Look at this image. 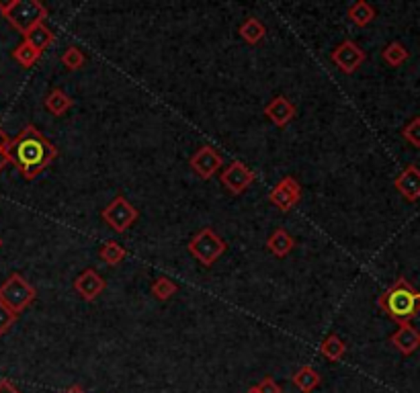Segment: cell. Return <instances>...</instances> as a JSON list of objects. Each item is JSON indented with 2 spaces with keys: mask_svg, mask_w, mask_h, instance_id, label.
<instances>
[{
  "mask_svg": "<svg viewBox=\"0 0 420 393\" xmlns=\"http://www.w3.org/2000/svg\"><path fill=\"white\" fill-rule=\"evenodd\" d=\"M6 154L10 164H14L27 180H33L58 158V148L35 125H27L14 140H10Z\"/></svg>",
  "mask_w": 420,
  "mask_h": 393,
  "instance_id": "cell-1",
  "label": "cell"
},
{
  "mask_svg": "<svg viewBox=\"0 0 420 393\" xmlns=\"http://www.w3.org/2000/svg\"><path fill=\"white\" fill-rule=\"evenodd\" d=\"M381 312L396 319L398 323H406L420 312V291H417L404 277H400L394 285H390L377 299Z\"/></svg>",
  "mask_w": 420,
  "mask_h": 393,
  "instance_id": "cell-2",
  "label": "cell"
},
{
  "mask_svg": "<svg viewBox=\"0 0 420 393\" xmlns=\"http://www.w3.org/2000/svg\"><path fill=\"white\" fill-rule=\"evenodd\" d=\"M2 17L23 35H27L33 27L41 25L48 19V8L39 0H10L0 2Z\"/></svg>",
  "mask_w": 420,
  "mask_h": 393,
  "instance_id": "cell-3",
  "label": "cell"
},
{
  "mask_svg": "<svg viewBox=\"0 0 420 393\" xmlns=\"http://www.w3.org/2000/svg\"><path fill=\"white\" fill-rule=\"evenodd\" d=\"M37 297L35 287L25 281L19 273H12L2 285H0V304H4L8 310L19 315L25 312Z\"/></svg>",
  "mask_w": 420,
  "mask_h": 393,
  "instance_id": "cell-4",
  "label": "cell"
},
{
  "mask_svg": "<svg viewBox=\"0 0 420 393\" xmlns=\"http://www.w3.org/2000/svg\"><path fill=\"white\" fill-rule=\"evenodd\" d=\"M189 252L203 266H211L226 252V242L218 236L211 228H203L201 232H197L193 236V240L189 242Z\"/></svg>",
  "mask_w": 420,
  "mask_h": 393,
  "instance_id": "cell-5",
  "label": "cell"
},
{
  "mask_svg": "<svg viewBox=\"0 0 420 393\" xmlns=\"http://www.w3.org/2000/svg\"><path fill=\"white\" fill-rule=\"evenodd\" d=\"M138 209L125 199V197H115L103 211H101V217L103 222L117 234H123L125 230H129L136 220H138Z\"/></svg>",
  "mask_w": 420,
  "mask_h": 393,
  "instance_id": "cell-6",
  "label": "cell"
},
{
  "mask_svg": "<svg viewBox=\"0 0 420 393\" xmlns=\"http://www.w3.org/2000/svg\"><path fill=\"white\" fill-rule=\"evenodd\" d=\"M330 60L335 62V66L340 72L353 74V72H357L359 66L367 60V54H365L355 41L346 39V41H342L340 45H336L335 50H333Z\"/></svg>",
  "mask_w": 420,
  "mask_h": 393,
  "instance_id": "cell-7",
  "label": "cell"
},
{
  "mask_svg": "<svg viewBox=\"0 0 420 393\" xmlns=\"http://www.w3.org/2000/svg\"><path fill=\"white\" fill-rule=\"evenodd\" d=\"M222 184L232 193V195H242L252 182H254V172L242 162H232L222 174H220Z\"/></svg>",
  "mask_w": 420,
  "mask_h": 393,
  "instance_id": "cell-8",
  "label": "cell"
},
{
  "mask_svg": "<svg viewBox=\"0 0 420 393\" xmlns=\"http://www.w3.org/2000/svg\"><path fill=\"white\" fill-rule=\"evenodd\" d=\"M189 164H191V168L197 172L199 178L209 180V178L224 166V160H222V156H220L211 146H203V148H199V150L191 156Z\"/></svg>",
  "mask_w": 420,
  "mask_h": 393,
  "instance_id": "cell-9",
  "label": "cell"
},
{
  "mask_svg": "<svg viewBox=\"0 0 420 393\" xmlns=\"http://www.w3.org/2000/svg\"><path fill=\"white\" fill-rule=\"evenodd\" d=\"M105 279L94 270V268H86L84 273L78 275V279L74 281V289L76 293L83 297L84 301H94L103 291H105Z\"/></svg>",
  "mask_w": 420,
  "mask_h": 393,
  "instance_id": "cell-10",
  "label": "cell"
},
{
  "mask_svg": "<svg viewBox=\"0 0 420 393\" xmlns=\"http://www.w3.org/2000/svg\"><path fill=\"white\" fill-rule=\"evenodd\" d=\"M396 189L398 193L406 199V201H419L420 199V168L410 164L406 166L400 176L396 178Z\"/></svg>",
  "mask_w": 420,
  "mask_h": 393,
  "instance_id": "cell-11",
  "label": "cell"
},
{
  "mask_svg": "<svg viewBox=\"0 0 420 393\" xmlns=\"http://www.w3.org/2000/svg\"><path fill=\"white\" fill-rule=\"evenodd\" d=\"M390 342H392L402 354L408 357V354H412L414 350H419L420 348V332L410 321L400 323V328L392 334Z\"/></svg>",
  "mask_w": 420,
  "mask_h": 393,
  "instance_id": "cell-12",
  "label": "cell"
},
{
  "mask_svg": "<svg viewBox=\"0 0 420 393\" xmlns=\"http://www.w3.org/2000/svg\"><path fill=\"white\" fill-rule=\"evenodd\" d=\"M264 115H266L269 121L275 123L277 127H285V125L295 117V107H293V103H289V98H285V96H275V98L264 107Z\"/></svg>",
  "mask_w": 420,
  "mask_h": 393,
  "instance_id": "cell-13",
  "label": "cell"
},
{
  "mask_svg": "<svg viewBox=\"0 0 420 393\" xmlns=\"http://www.w3.org/2000/svg\"><path fill=\"white\" fill-rule=\"evenodd\" d=\"M25 39L23 41H27L31 47H35L39 54H43V50H48L52 43H54V39H56V35H54V31L52 29H48L45 27V23H41V25H37V27H33L27 35H23Z\"/></svg>",
  "mask_w": 420,
  "mask_h": 393,
  "instance_id": "cell-14",
  "label": "cell"
},
{
  "mask_svg": "<svg viewBox=\"0 0 420 393\" xmlns=\"http://www.w3.org/2000/svg\"><path fill=\"white\" fill-rule=\"evenodd\" d=\"M293 246H295L293 237L289 236L287 230H283V228L275 230V232L269 236V240H266V248H269V252L275 254V256H279V258L287 256V254L293 250Z\"/></svg>",
  "mask_w": 420,
  "mask_h": 393,
  "instance_id": "cell-15",
  "label": "cell"
},
{
  "mask_svg": "<svg viewBox=\"0 0 420 393\" xmlns=\"http://www.w3.org/2000/svg\"><path fill=\"white\" fill-rule=\"evenodd\" d=\"M293 385L302 393H312L318 385H320V375L316 369H312L310 365L302 367L295 375H293Z\"/></svg>",
  "mask_w": 420,
  "mask_h": 393,
  "instance_id": "cell-16",
  "label": "cell"
},
{
  "mask_svg": "<svg viewBox=\"0 0 420 393\" xmlns=\"http://www.w3.org/2000/svg\"><path fill=\"white\" fill-rule=\"evenodd\" d=\"M348 19L357 27H367L375 19V8L369 2H365V0H359V2L348 6Z\"/></svg>",
  "mask_w": 420,
  "mask_h": 393,
  "instance_id": "cell-17",
  "label": "cell"
},
{
  "mask_svg": "<svg viewBox=\"0 0 420 393\" xmlns=\"http://www.w3.org/2000/svg\"><path fill=\"white\" fill-rule=\"evenodd\" d=\"M70 107H72V98L64 90H60V88H54L48 94V98H45V109L52 115H56V117H62Z\"/></svg>",
  "mask_w": 420,
  "mask_h": 393,
  "instance_id": "cell-18",
  "label": "cell"
},
{
  "mask_svg": "<svg viewBox=\"0 0 420 393\" xmlns=\"http://www.w3.org/2000/svg\"><path fill=\"white\" fill-rule=\"evenodd\" d=\"M344 352H346V344H344L342 338L336 336V334L326 336V338L322 340V344H320V354L326 357V359L333 361V363H338V361L344 357Z\"/></svg>",
  "mask_w": 420,
  "mask_h": 393,
  "instance_id": "cell-19",
  "label": "cell"
},
{
  "mask_svg": "<svg viewBox=\"0 0 420 393\" xmlns=\"http://www.w3.org/2000/svg\"><path fill=\"white\" fill-rule=\"evenodd\" d=\"M264 35H266L264 25H262L258 19H254V17H249V19L240 25V37H242L246 43H251V45L258 43V41H262Z\"/></svg>",
  "mask_w": 420,
  "mask_h": 393,
  "instance_id": "cell-20",
  "label": "cell"
},
{
  "mask_svg": "<svg viewBox=\"0 0 420 393\" xmlns=\"http://www.w3.org/2000/svg\"><path fill=\"white\" fill-rule=\"evenodd\" d=\"M381 58H384V62H386L388 66L398 68V66H402V64L408 60V50H406L400 41H392V43L381 52Z\"/></svg>",
  "mask_w": 420,
  "mask_h": 393,
  "instance_id": "cell-21",
  "label": "cell"
},
{
  "mask_svg": "<svg viewBox=\"0 0 420 393\" xmlns=\"http://www.w3.org/2000/svg\"><path fill=\"white\" fill-rule=\"evenodd\" d=\"M125 248L119 244V242H107L103 248H101V252H98V256L103 258V262H107V264H111V266H115V264H119L123 258H125Z\"/></svg>",
  "mask_w": 420,
  "mask_h": 393,
  "instance_id": "cell-22",
  "label": "cell"
},
{
  "mask_svg": "<svg viewBox=\"0 0 420 393\" xmlns=\"http://www.w3.org/2000/svg\"><path fill=\"white\" fill-rule=\"evenodd\" d=\"M39 52L35 47H31L27 41H23L21 45H17V50L12 52V58L23 66V68H31L37 60H39Z\"/></svg>",
  "mask_w": 420,
  "mask_h": 393,
  "instance_id": "cell-23",
  "label": "cell"
},
{
  "mask_svg": "<svg viewBox=\"0 0 420 393\" xmlns=\"http://www.w3.org/2000/svg\"><path fill=\"white\" fill-rule=\"evenodd\" d=\"M176 289H178V287H176L170 279H167V277L156 279V281L152 283V287H150L152 295H154L156 299H160V301H168V299L176 293Z\"/></svg>",
  "mask_w": 420,
  "mask_h": 393,
  "instance_id": "cell-24",
  "label": "cell"
},
{
  "mask_svg": "<svg viewBox=\"0 0 420 393\" xmlns=\"http://www.w3.org/2000/svg\"><path fill=\"white\" fill-rule=\"evenodd\" d=\"M271 203L275 205V207H279L281 211H289L291 207H295L300 201L295 199V197H291L287 191H283L279 184L271 191Z\"/></svg>",
  "mask_w": 420,
  "mask_h": 393,
  "instance_id": "cell-25",
  "label": "cell"
},
{
  "mask_svg": "<svg viewBox=\"0 0 420 393\" xmlns=\"http://www.w3.org/2000/svg\"><path fill=\"white\" fill-rule=\"evenodd\" d=\"M86 62L84 54L78 47H68L64 54H62V64L68 68V70H81Z\"/></svg>",
  "mask_w": 420,
  "mask_h": 393,
  "instance_id": "cell-26",
  "label": "cell"
},
{
  "mask_svg": "<svg viewBox=\"0 0 420 393\" xmlns=\"http://www.w3.org/2000/svg\"><path fill=\"white\" fill-rule=\"evenodd\" d=\"M402 136H404V140H406L408 144H412L414 148H420V117H414V119L404 127Z\"/></svg>",
  "mask_w": 420,
  "mask_h": 393,
  "instance_id": "cell-27",
  "label": "cell"
},
{
  "mask_svg": "<svg viewBox=\"0 0 420 393\" xmlns=\"http://www.w3.org/2000/svg\"><path fill=\"white\" fill-rule=\"evenodd\" d=\"M17 321V314L12 310H8L4 304H0V336H4Z\"/></svg>",
  "mask_w": 420,
  "mask_h": 393,
  "instance_id": "cell-28",
  "label": "cell"
},
{
  "mask_svg": "<svg viewBox=\"0 0 420 393\" xmlns=\"http://www.w3.org/2000/svg\"><path fill=\"white\" fill-rule=\"evenodd\" d=\"M279 187H281L283 191H287L291 197H295L297 201L302 199V187H300V182H297L293 176H285V178H281Z\"/></svg>",
  "mask_w": 420,
  "mask_h": 393,
  "instance_id": "cell-29",
  "label": "cell"
},
{
  "mask_svg": "<svg viewBox=\"0 0 420 393\" xmlns=\"http://www.w3.org/2000/svg\"><path fill=\"white\" fill-rule=\"evenodd\" d=\"M256 390H258V393H281V387H279V383H275L271 377H266V379H262L258 385H256Z\"/></svg>",
  "mask_w": 420,
  "mask_h": 393,
  "instance_id": "cell-30",
  "label": "cell"
},
{
  "mask_svg": "<svg viewBox=\"0 0 420 393\" xmlns=\"http://www.w3.org/2000/svg\"><path fill=\"white\" fill-rule=\"evenodd\" d=\"M0 393H21L8 379H0Z\"/></svg>",
  "mask_w": 420,
  "mask_h": 393,
  "instance_id": "cell-31",
  "label": "cell"
},
{
  "mask_svg": "<svg viewBox=\"0 0 420 393\" xmlns=\"http://www.w3.org/2000/svg\"><path fill=\"white\" fill-rule=\"evenodd\" d=\"M8 144H10V138L0 129V152H6V148H8Z\"/></svg>",
  "mask_w": 420,
  "mask_h": 393,
  "instance_id": "cell-32",
  "label": "cell"
},
{
  "mask_svg": "<svg viewBox=\"0 0 420 393\" xmlns=\"http://www.w3.org/2000/svg\"><path fill=\"white\" fill-rule=\"evenodd\" d=\"M8 164H10V158H8V154H6V152H0V172H2V170L8 166Z\"/></svg>",
  "mask_w": 420,
  "mask_h": 393,
  "instance_id": "cell-33",
  "label": "cell"
},
{
  "mask_svg": "<svg viewBox=\"0 0 420 393\" xmlns=\"http://www.w3.org/2000/svg\"><path fill=\"white\" fill-rule=\"evenodd\" d=\"M66 393H84L83 390H81V387H72V390H68V392Z\"/></svg>",
  "mask_w": 420,
  "mask_h": 393,
  "instance_id": "cell-34",
  "label": "cell"
},
{
  "mask_svg": "<svg viewBox=\"0 0 420 393\" xmlns=\"http://www.w3.org/2000/svg\"><path fill=\"white\" fill-rule=\"evenodd\" d=\"M246 393H258V390H256V387H251Z\"/></svg>",
  "mask_w": 420,
  "mask_h": 393,
  "instance_id": "cell-35",
  "label": "cell"
},
{
  "mask_svg": "<svg viewBox=\"0 0 420 393\" xmlns=\"http://www.w3.org/2000/svg\"><path fill=\"white\" fill-rule=\"evenodd\" d=\"M0 246H2V237H0Z\"/></svg>",
  "mask_w": 420,
  "mask_h": 393,
  "instance_id": "cell-36",
  "label": "cell"
}]
</instances>
